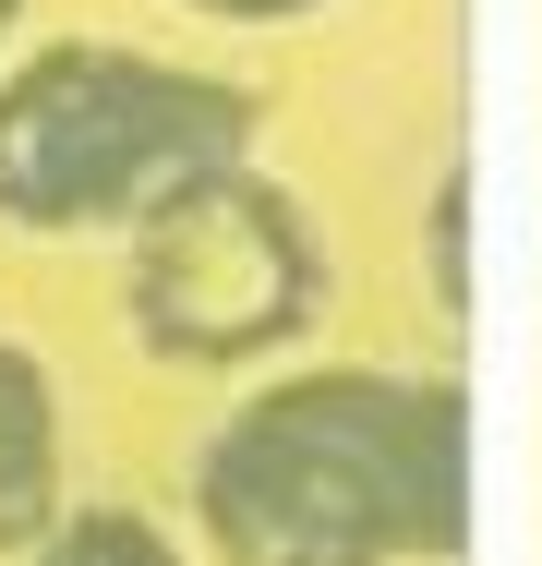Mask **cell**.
<instances>
[{"mask_svg":"<svg viewBox=\"0 0 542 566\" xmlns=\"http://www.w3.org/2000/svg\"><path fill=\"white\" fill-rule=\"evenodd\" d=\"M181 12H206V24H314L325 0H181Z\"/></svg>","mask_w":542,"mask_h":566,"instance_id":"obj_6","label":"cell"},{"mask_svg":"<svg viewBox=\"0 0 542 566\" xmlns=\"http://www.w3.org/2000/svg\"><path fill=\"white\" fill-rule=\"evenodd\" d=\"M61 518V386L24 338H0V566Z\"/></svg>","mask_w":542,"mask_h":566,"instance_id":"obj_4","label":"cell"},{"mask_svg":"<svg viewBox=\"0 0 542 566\" xmlns=\"http://www.w3.org/2000/svg\"><path fill=\"white\" fill-rule=\"evenodd\" d=\"M12 566H194V555H181L145 506H61Z\"/></svg>","mask_w":542,"mask_h":566,"instance_id":"obj_5","label":"cell"},{"mask_svg":"<svg viewBox=\"0 0 542 566\" xmlns=\"http://www.w3.org/2000/svg\"><path fill=\"white\" fill-rule=\"evenodd\" d=\"M121 302H133V338L157 361L241 374V361H278L290 338H314L325 241L290 181L229 157V169H194L181 193H157L121 229Z\"/></svg>","mask_w":542,"mask_h":566,"instance_id":"obj_3","label":"cell"},{"mask_svg":"<svg viewBox=\"0 0 542 566\" xmlns=\"http://www.w3.org/2000/svg\"><path fill=\"white\" fill-rule=\"evenodd\" d=\"M229 157H253V97L194 61L49 36L0 73V229H133L157 193Z\"/></svg>","mask_w":542,"mask_h":566,"instance_id":"obj_2","label":"cell"},{"mask_svg":"<svg viewBox=\"0 0 542 566\" xmlns=\"http://www.w3.org/2000/svg\"><path fill=\"white\" fill-rule=\"evenodd\" d=\"M194 531L217 566H446L470 543V398L374 361L278 374L194 447Z\"/></svg>","mask_w":542,"mask_h":566,"instance_id":"obj_1","label":"cell"},{"mask_svg":"<svg viewBox=\"0 0 542 566\" xmlns=\"http://www.w3.org/2000/svg\"><path fill=\"white\" fill-rule=\"evenodd\" d=\"M12 24H24V0H0V49H12Z\"/></svg>","mask_w":542,"mask_h":566,"instance_id":"obj_7","label":"cell"}]
</instances>
